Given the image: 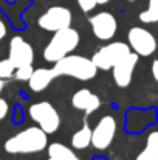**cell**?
I'll use <instances>...</instances> for the list:
<instances>
[{"instance_id": "obj_1", "label": "cell", "mask_w": 158, "mask_h": 160, "mask_svg": "<svg viewBox=\"0 0 158 160\" xmlns=\"http://www.w3.org/2000/svg\"><path fill=\"white\" fill-rule=\"evenodd\" d=\"M48 134L39 126H31L5 142V151L9 154H34L48 146Z\"/></svg>"}, {"instance_id": "obj_2", "label": "cell", "mask_w": 158, "mask_h": 160, "mask_svg": "<svg viewBox=\"0 0 158 160\" xmlns=\"http://www.w3.org/2000/svg\"><path fill=\"white\" fill-rule=\"evenodd\" d=\"M53 72L56 76H71L79 81H90L96 76L98 68L92 59L79 54H67L54 62Z\"/></svg>"}, {"instance_id": "obj_3", "label": "cell", "mask_w": 158, "mask_h": 160, "mask_svg": "<svg viewBox=\"0 0 158 160\" xmlns=\"http://www.w3.org/2000/svg\"><path fill=\"white\" fill-rule=\"evenodd\" d=\"M79 33L71 27L56 31L44 50V59L47 62H57L59 59L71 53L79 45Z\"/></svg>"}, {"instance_id": "obj_4", "label": "cell", "mask_w": 158, "mask_h": 160, "mask_svg": "<svg viewBox=\"0 0 158 160\" xmlns=\"http://www.w3.org/2000/svg\"><path fill=\"white\" fill-rule=\"evenodd\" d=\"M130 53L129 44L124 42H112L108 45L101 47L96 53L92 56L93 64L96 65L98 70H110L113 68L121 59H124Z\"/></svg>"}, {"instance_id": "obj_5", "label": "cell", "mask_w": 158, "mask_h": 160, "mask_svg": "<svg viewBox=\"0 0 158 160\" xmlns=\"http://www.w3.org/2000/svg\"><path fill=\"white\" fill-rule=\"evenodd\" d=\"M30 117L31 120L47 134H54L60 126V117L53 104L47 101L34 103L30 107Z\"/></svg>"}, {"instance_id": "obj_6", "label": "cell", "mask_w": 158, "mask_h": 160, "mask_svg": "<svg viewBox=\"0 0 158 160\" xmlns=\"http://www.w3.org/2000/svg\"><path fill=\"white\" fill-rule=\"evenodd\" d=\"M127 41H129V47L138 56H151L157 50L155 36L143 27L130 28L127 33Z\"/></svg>"}, {"instance_id": "obj_7", "label": "cell", "mask_w": 158, "mask_h": 160, "mask_svg": "<svg viewBox=\"0 0 158 160\" xmlns=\"http://www.w3.org/2000/svg\"><path fill=\"white\" fill-rule=\"evenodd\" d=\"M37 23L42 30L56 33L71 25V11L65 6H51L39 17Z\"/></svg>"}, {"instance_id": "obj_8", "label": "cell", "mask_w": 158, "mask_h": 160, "mask_svg": "<svg viewBox=\"0 0 158 160\" xmlns=\"http://www.w3.org/2000/svg\"><path fill=\"white\" fill-rule=\"evenodd\" d=\"M115 134H116V120L110 115H105L99 120L95 129H92V145L96 149L104 151L112 145Z\"/></svg>"}, {"instance_id": "obj_9", "label": "cell", "mask_w": 158, "mask_h": 160, "mask_svg": "<svg viewBox=\"0 0 158 160\" xmlns=\"http://www.w3.org/2000/svg\"><path fill=\"white\" fill-rule=\"evenodd\" d=\"M90 25H92L93 34L99 41H110L116 34V30H118V22H116L115 16L112 12H107V11L92 16Z\"/></svg>"}, {"instance_id": "obj_10", "label": "cell", "mask_w": 158, "mask_h": 160, "mask_svg": "<svg viewBox=\"0 0 158 160\" xmlns=\"http://www.w3.org/2000/svg\"><path fill=\"white\" fill-rule=\"evenodd\" d=\"M8 59L16 65V68L22 65H30L34 61V50L22 36H14L9 42Z\"/></svg>"}, {"instance_id": "obj_11", "label": "cell", "mask_w": 158, "mask_h": 160, "mask_svg": "<svg viewBox=\"0 0 158 160\" xmlns=\"http://www.w3.org/2000/svg\"><path fill=\"white\" fill-rule=\"evenodd\" d=\"M138 59H140V56L135 53H130L127 54L124 59H121L113 68H112V72H113V79H115V82H116V86L118 87H127L130 82H132V76H133V70H135V67H136V64H138Z\"/></svg>"}, {"instance_id": "obj_12", "label": "cell", "mask_w": 158, "mask_h": 160, "mask_svg": "<svg viewBox=\"0 0 158 160\" xmlns=\"http://www.w3.org/2000/svg\"><path fill=\"white\" fill-rule=\"evenodd\" d=\"M71 104L74 109L84 112V113H93L95 110H98L101 106V100L98 95H95L93 92L87 90V89H81L78 90L73 98H71Z\"/></svg>"}, {"instance_id": "obj_13", "label": "cell", "mask_w": 158, "mask_h": 160, "mask_svg": "<svg viewBox=\"0 0 158 160\" xmlns=\"http://www.w3.org/2000/svg\"><path fill=\"white\" fill-rule=\"evenodd\" d=\"M54 78L56 75L53 68H37L33 72L31 78L28 79V86L33 92H44Z\"/></svg>"}, {"instance_id": "obj_14", "label": "cell", "mask_w": 158, "mask_h": 160, "mask_svg": "<svg viewBox=\"0 0 158 160\" xmlns=\"http://www.w3.org/2000/svg\"><path fill=\"white\" fill-rule=\"evenodd\" d=\"M135 160H158V131H154L147 135L144 149Z\"/></svg>"}, {"instance_id": "obj_15", "label": "cell", "mask_w": 158, "mask_h": 160, "mask_svg": "<svg viewBox=\"0 0 158 160\" xmlns=\"http://www.w3.org/2000/svg\"><path fill=\"white\" fill-rule=\"evenodd\" d=\"M92 145V129L90 126L85 123L78 132H74V135L71 137V146L74 149H85L87 146Z\"/></svg>"}, {"instance_id": "obj_16", "label": "cell", "mask_w": 158, "mask_h": 160, "mask_svg": "<svg viewBox=\"0 0 158 160\" xmlns=\"http://www.w3.org/2000/svg\"><path fill=\"white\" fill-rule=\"evenodd\" d=\"M48 157H54L57 160H81L70 148L60 143H51L48 146Z\"/></svg>"}, {"instance_id": "obj_17", "label": "cell", "mask_w": 158, "mask_h": 160, "mask_svg": "<svg viewBox=\"0 0 158 160\" xmlns=\"http://www.w3.org/2000/svg\"><path fill=\"white\" fill-rule=\"evenodd\" d=\"M140 20L143 23H157L158 22V0H149L147 8L140 12Z\"/></svg>"}, {"instance_id": "obj_18", "label": "cell", "mask_w": 158, "mask_h": 160, "mask_svg": "<svg viewBox=\"0 0 158 160\" xmlns=\"http://www.w3.org/2000/svg\"><path fill=\"white\" fill-rule=\"evenodd\" d=\"M16 72V65L9 61V59H3L0 61V78L2 79H8L14 75Z\"/></svg>"}, {"instance_id": "obj_19", "label": "cell", "mask_w": 158, "mask_h": 160, "mask_svg": "<svg viewBox=\"0 0 158 160\" xmlns=\"http://www.w3.org/2000/svg\"><path fill=\"white\" fill-rule=\"evenodd\" d=\"M33 72H34V68L31 67V64H30V65H22V67H17V68H16L14 76H16L17 79H20V81H28V79L31 78Z\"/></svg>"}, {"instance_id": "obj_20", "label": "cell", "mask_w": 158, "mask_h": 160, "mask_svg": "<svg viewBox=\"0 0 158 160\" xmlns=\"http://www.w3.org/2000/svg\"><path fill=\"white\" fill-rule=\"evenodd\" d=\"M78 5H79V8H81L84 12H89V11L95 9V6H96L98 3H96V0H78Z\"/></svg>"}, {"instance_id": "obj_21", "label": "cell", "mask_w": 158, "mask_h": 160, "mask_svg": "<svg viewBox=\"0 0 158 160\" xmlns=\"http://www.w3.org/2000/svg\"><path fill=\"white\" fill-rule=\"evenodd\" d=\"M8 110H9L8 103H6L3 98H0V121H2V120H5V117L8 115Z\"/></svg>"}, {"instance_id": "obj_22", "label": "cell", "mask_w": 158, "mask_h": 160, "mask_svg": "<svg viewBox=\"0 0 158 160\" xmlns=\"http://www.w3.org/2000/svg\"><path fill=\"white\" fill-rule=\"evenodd\" d=\"M151 70H152V76H154V79L158 82V59H155V61L152 62Z\"/></svg>"}, {"instance_id": "obj_23", "label": "cell", "mask_w": 158, "mask_h": 160, "mask_svg": "<svg viewBox=\"0 0 158 160\" xmlns=\"http://www.w3.org/2000/svg\"><path fill=\"white\" fill-rule=\"evenodd\" d=\"M6 33H8V31H6V25H5V22L0 19V41L6 36Z\"/></svg>"}, {"instance_id": "obj_24", "label": "cell", "mask_w": 158, "mask_h": 160, "mask_svg": "<svg viewBox=\"0 0 158 160\" xmlns=\"http://www.w3.org/2000/svg\"><path fill=\"white\" fill-rule=\"evenodd\" d=\"M3 87H5V79H2V78H0V93H2Z\"/></svg>"}, {"instance_id": "obj_25", "label": "cell", "mask_w": 158, "mask_h": 160, "mask_svg": "<svg viewBox=\"0 0 158 160\" xmlns=\"http://www.w3.org/2000/svg\"><path fill=\"white\" fill-rule=\"evenodd\" d=\"M110 0H96V3L98 5H105V3H108Z\"/></svg>"}, {"instance_id": "obj_26", "label": "cell", "mask_w": 158, "mask_h": 160, "mask_svg": "<svg viewBox=\"0 0 158 160\" xmlns=\"http://www.w3.org/2000/svg\"><path fill=\"white\" fill-rule=\"evenodd\" d=\"M48 160H57V159H54V157H50V159H48Z\"/></svg>"}]
</instances>
